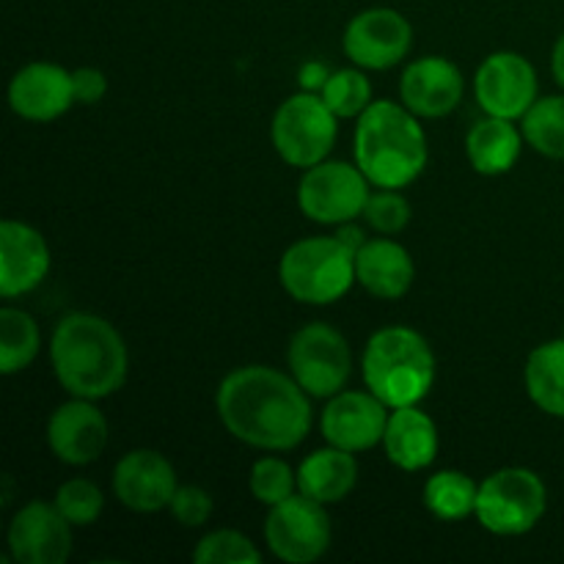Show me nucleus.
<instances>
[{
	"instance_id": "39448f33",
	"label": "nucleus",
	"mask_w": 564,
	"mask_h": 564,
	"mask_svg": "<svg viewBox=\"0 0 564 564\" xmlns=\"http://www.w3.org/2000/svg\"><path fill=\"white\" fill-rule=\"evenodd\" d=\"M279 281L297 303L325 306L350 292L356 279V253L339 237H306L284 251Z\"/></svg>"
},
{
	"instance_id": "c85d7f7f",
	"label": "nucleus",
	"mask_w": 564,
	"mask_h": 564,
	"mask_svg": "<svg viewBox=\"0 0 564 564\" xmlns=\"http://www.w3.org/2000/svg\"><path fill=\"white\" fill-rule=\"evenodd\" d=\"M193 562L196 564H257L262 562L257 545L240 532L231 529H220V532L207 534L202 543L193 551Z\"/></svg>"
},
{
	"instance_id": "20e7f679",
	"label": "nucleus",
	"mask_w": 564,
	"mask_h": 564,
	"mask_svg": "<svg viewBox=\"0 0 564 564\" xmlns=\"http://www.w3.org/2000/svg\"><path fill=\"white\" fill-rule=\"evenodd\" d=\"M361 369L367 389L391 411L419 405L435 383V356L427 339L402 325L369 336Z\"/></svg>"
},
{
	"instance_id": "a211bd4d",
	"label": "nucleus",
	"mask_w": 564,
	"mask_h": 564,
	"mask_svg": "<svg viewBox=\"0 0 564 564\" xmlns=\"http://www.w3.org/2000/svg\"><path fill=\"white\" fill-rule=\"evenodd\" d=\"M400 97L411 113L422 119H441L463 99V75L449 58L424 55L413 61L400 80Z\"/></svg>"
},
{
	"instance_id": "473e14b6",
	"label": "nucleus",
	"mask_w": 564,
	"mask_h": 564,
	"mask_svg": "<svg viewBox=\"0 0 564 564\" xmlns=\"http://www.w3.org/2000/svg\"><path fill=\"white\" fill-rule=\"evenodd\" d=\"M169 510L176 518V523L187 529H198L213 516V496L204 488H196V485H182V488H176Z\"/></svg>"
},
{
	"instance_id": "4be33fe9",
	"label": "nucleus",
	"mask_w": 564,
	"mask_h": 564,
	"mask_svg": "<svg viewBox=\"0 0 564 564\" xmlns=\"http://www.w3.org/2000/svg\"><path fill=\"white\" fill-rule=\"evenodd\" d=\"M358 482V463L352 452L330 446L317 449L297 468V494L319 501V505H339L352 494Z\"/></svg>"
},
{
	"instance_id": "f8f14e48",
	"label": "nucleus",
	"mask_w": 564,
	"mask_h": 564,
	"mask_svg": "<svg viewBox=\"0 0 564 564\" xmlns=\"http://www.w3.org/2000/svg\"><path fill=\"white\" fill-rule=\"evenodd\" d=\"M413 44V28L400 11L367 9L345 28V53L364 69L383 72L400 64Z\"/></svg>"
},
{
	"instance_id": "f704fd0d",
	"label": "nucleus",
	"mask_w": 564,
	"mask_h": 564,
	"mask_svg": "<svg viewBox=\"0 0 564 564\" xmlns=\"http://www.w3.org/2000/svg\"><path fill=\"white\" fill-rule=\"evenodd\" d=\"M328 77H330V75H328V72H325L323 64H308V66H303V72H301L303 91H312V88H323Z\"/></svg>"
},
{
	"instance_id": "6ab92c4d",
	"label": "nucleus",
	"mask_w": 564,
	"mask_h": 564,
	"mask_svg": "<svg viewBox=\"0 0 564 564\" xmlns=\"http://www.w3.org/2000/svg\"><path fill=\"white\" fill-rule=\"evenodd\" d=\"M50 270V248L22 220L0 224V295L17 297L36 290Z\"/></svg>"
},
{
	"instance_id": "423d86ee",
	"label": "nucleus",
	"mask_w": 564,
	"mask_h": 564,
	"mask_svg": "<svg viewBox=\"0 0 564 564\" xmlns=\"http://www.w3.org/2000/svg\"><path fill=\"white\" fill-rule=\"evenodd\" d=\"M549 494L543 479L529 468H501L490 474L477 494V521L501 538L527 534L543 521Z\"/></svg>"
},
{
	"instance_id": "ddd939ff",
	"label": "nucleus",
	"mask_w": 564,
	"mask_h": 564,
	"mask_svg": "<svg viewBox=\"0 0 564 564\" xmlns=\"http://www.w3.org/2000/svg\"><path fill=\"white\" fill-rule=\"evenodd\" d=\"M6 543L17 564H61L72 554V523L55 501H31L11 518Z\"/></svg>"
},
{
	"instance_id": "f257e3e1",
	"label": "nucleus",
	"mask_w": 564,
	"mask_h": 564,
	"mask_svg": "<svg viewBox=\"0 0 564 564\" xmlns=\"http://www.w3.org/2000/svg\"><path fill=\"white\" fill-rule=\"evenodd\" d=\"M224 427L253 449H295L312 430L308 394L292 375L273 367H242L226 375L215 394Z\"/></svg>"
},
{
	"instance_id": "1a4fd4ad",
	"label": "nucleus",
	"mask_w": 564,
	"mask_h": 564,
	"mask_svg": "<svg viewBox=\"0 0 564 564\" xmlns=\"http://www.w3.org/2000/svg\"><path fill=\"white\" fill-rule=\"evenodd\" d=\"M369 185L358 165L341 160H323L303 174L297 185V207L317 224H350L369 202Z\"/></svg>"
},
{
	"instance_id": "c756f323",
	"label": "nucleus",
	"mask_w": 564,
	"mask_h": 564,
	"mask_svg": "<svg viewBox=\"0 0 564 564\" xmlns=\"http://www.w3.org/2000/svg\"><path fill=\"white\" fill-rule=\"evenodd\" d=\"M55 507L72 527H91L105 510V496L88 479H69L55 494Z\"/></svg>"
},
{
	"instance_id": "e433bc0d",
	"label": "nucleus",
	"mask_w": 564,
	"mask_h": 564,
	"mask_svg": "<svg viewBox=\"0 0 564 564\" xmlns=\"http://www.w3.org/2000/svg\"><path fill=\"white\" fill-rule=\"evenodd\" d=\"M551 66H554V77L560 86H564V33L560 36L554 47V58H551Z\"/></svg>"
},
{
	"instance_id": "dca6fc26",
	"label": "nucleus",
	"mask_w": 564,
	"mask_h": 564,
	"mask_svg": "<svg viewBox=\"0 0 564 564\" xmlns=\"http://www.w3.org/2000/svg\"><path fill=\"white\" fill-rule=\"evenodd\" d=\"M176 471L160 452H127L113 471L116 499L132 512H158L171 505L176 494Z\"/></svg>"
},
{
	"instance_id": "5701e85b",
	"label": "nucleus",
	"mask_w": 564,
	"mask_h": 564,
	"mask_svg": "<svg viewBox=\"0 0 564 564\" xmlns=\"http://www.w3.org/2000/svg\"><path fill=\"white\" fill-rule=\"evenodd\" d=\"M521 147L523 132L516 130L512 119H499V116L477 121L466 138L468 160L474 171L485 176L507 174L521 158Z\"/></svg>"
},
{
	"instance_id": "cd10ccee",
	"label": "nucleus",
	"mask_w": 564,
	"mask_h": 564,
	"mask_svg": "<svg viewBox=\"0 0 564 564\" xmlns=\"http://www.w3.org/2000/svg\"><path fill=\"white\" fill-rule=\"evenodd\" d=\"M319 97L334 110L336 119H352L372 105V86H369L364 72L339 69L325 80V86L319 88Z\"/></svg>"
},
{
	"instance_id": "aec40b11",
	"label": "nucleus",
	"mask_w": 564,
	"mask_h": 564,
	"mask_svg": "<svg viewBox=\"0 0 564 564\" xmlns=\"http://www.w3.org/2000/svg\"><path fill=\"white\" fill-rule=\"evenodd\" d=\"M413 275H416V268H413L411 253L389 237L367 240L356 253L358 284L380 301H397L405 295L413 284Z\"/></svg>"
},
{
	"instance_id": "f3484780",
	"label": "nucleus",
	"mask_w": 564,
	"mask_h": 564,
	"mask_svg": "<svg viewBox=\"0 0 564 564\" xmlns=\"http://www.w3.org/2000/svg\"><path fill=\"white\" fill-rule=\"evenodd\" d=\"M9 105L28 121H53L75 105L72 72L64 66L33 61L22 66L9 83Z\"/></svg>"
},
{
	"instance_id": "0eeeda50",
	"label": "nucleus",
	"mask_w": 564,
	"mask_h": 564,
	"mask_svg": "<svg viewBox=\"0 0 564 564\" xmlns=\"http://www.w3.org/2000/svg\"><path fill=\"white\" fill-rule=\"evenodd\" d=\"M273 147L284 163L312 169L323 163L336 143V113L314 91H301L279 105L273 116Z\"/></svg>"
},
{
	"instance_id": "f03ea898",
	"label": "nucleus",
	"mask_w": 564,
	"mask_h": 564,
	"mask_svg": "<svg viewBox=\"0 0 564 564\" xmlns=\"http://www.w3.org/2000/svg\"><path fill=\"white\" fill-rule=\"evenodd\" d=\"M58 383L72 397L102 400L127 380V347L119 330L97 314H66L50 339Z\"/></svg>"
},
{
	"instance_id": "a878e982",
	"label": "nucleus",
	"mask_w": 564,
	"mask_h": 564,
	"mask_svg": "<svg viewBox=\"0 0 564 564\" xmlns=\"http://www.w3.org/2000/svg\"><path fill=\"white\" fill-rule=\"evenodd\" d=\"M39 356V325L28 312L0 308V372L17 375Z\"/></svg>"
},
{
	"instance_id": "c9c22d12",
	"label": "nucleus",
	"mask_w": 564,
	"mask_h": 564,
	"mask_svg": "<svg viewBox=\"0 0 564 564\" xmlns=\"http://www.w3.org/2000/svg\"><path fill=\"white\" fill-rule=\"evenodd\" d=\"M336 237H339L341 242H345L347 248H350L352 253H358L364 248V242H367V237H364V229H358V226L350 224H341L339 231H336Z\"/></svg>"
},
{
	"instance_id": "7ed1b4c3",
	"label": "nucleus",
	"mask_w": 564,
	"mask_h": 564,
	"mask_svg": "<svg viewBox=\"0 0 564 564\" xmlns=\"http://www.w3.org/2000/svg\"><path fill=\"white\" fill-rule=\"evenodd\" d=\"M352 149L367 180L389 191L411 185L427 165V138L416 113L389 99L372 102L358 116Z\"/></svg>"
},
{
	"instance_id": "2f4dec72",
	"label": "nucleus",
	"mask_w": 564,
	"mask_h": 564,
	"mask_svg": "<svg viewBox=\"0 0 564 564\" xmlns=\"http://www.w3.org/2000/svg\"><path fill=\"white\" fill-rule=\"evenodd\" d=\"M364 218L380 235H397L408 226L411 220V204L405 202V196H400L397 191L389 187H380V193H372L364 207Z\"/></svg>"
},
{
	"instance_id": "72a5a7b5",
	"label": "nucleus",
	"mask_w": 564,
	"mask_h": 564,
	"mask_svg": "<svg viewBox=\"0 0 564 564\" xmlns=\"http://www.w3.org/2000/svg\"><path fill=\"white\" fill-rule=\"evenodd\" d=\"M72 91H75V102L97 105L108 94V77L97 66H80L72 72Z\"/></svg>"
},
{
	"instance_id": "412c9836",
	"label": "nucleus",
	"mask_w": 564,
	"mask_h": 564,
	"mask_svg": "<svg viewBox=\"0 0 564 564\" xmlns=\"http://www.w3.org/2000/svg\"><path fill=\"white\" fill-rule=\"evenodd\" d=\"M383 446L389 460L402 471H422L438 455V430L419 405L394 408L386 424Z\"/></svg>"
},
{
	"instance_id": "bb28decb",
	"label": "nucleus",
	"mask_w": 564,
	"mask_h": 564,
	"mask_svg": "<svg viewBox=\"0 0 564 564\" xmlns=\"http://www.w3.org/2000/svg\"><path fill=\"white\" fill-rule=\"evenodd\" d=\"M521 121L523 138L534 152L564 160V97L538 99Z\"/></svg>"
},
{
	"instance_id": "9d476101",
	"label": "nucleus",
	"mask_w": 564,
	"mask_h": 564,
	"mask_svg": "<svg viewBox=\"0 0 564 564\" xmlns=\"http://www.w3.org/2000/svg\"><path fill=\"white\" fill-rule=\"evenodd\" d=\"M264 540L281 562H317L330 545V521L325 505L295 494L281 505L270 507V516L264 521Z\"/></svg>"
},
{
	"instance_id": "2eb2a0df",
	"label": "nucleus",
	"mask_w": 564,
	"mask_h": 564,
	"mask_svg": "<svg viewBox=\"0 0 564 564\" xmlns=\"http://www.w3.org/2000/svg\"><path fill=\"white\" fill-rule=\"evenodd\" d=\"M110 438L105 413L94 400L75 397L53 411L47 422V444L53 455L66 466H88L99 460Z\"/></svg>"
},
{
	"instance_id": "b1692460",
	"label": "nucleus",
	"mask_w": 564,
	"mask_h": 564,
	"mask_svg": "<svg viewBox=\"0 0 564 564\" xmlns=\"http://www.w3.org/2000/svg\"><path fill=\"white\" fill-rule=\"evenodd\" d=\"M523 380L540 411L564 419V339L545 341L532 350Z\"/></svg>"
},
{
	"instance_id": "393cba45",
	"label": "nucleus",
	"mask_w": 564,
	"mask_h": 564,
	"mask_svg": "<svg viewBox=\"0 0 564 564\" xmlns=\"http://www.w3.org/2000/svg\"><path fill=\"white\" fill-rule=\"evenodd\" d=\"M477 494L479 485L468 474L446 468L433 474L424 485V507L438 521H463L477 512Z\"/></svg>"
},
{
	"instance_id": "9b49d317",
	"label": "nucleus",
	"mask_w": 564,
	"mask_h": 564,
	"mask_svg": "<svg viewBox=\"0 0 564 564\" xmlns=\"http://www.w3.org/2000/svg\"><path fill=\"white\" fill-rule=\"evenodd\" d=\"M474 91L485 113L516 121L538 102V75L523 55L505 50L482 61L474 77Z\"/></svg>"
},
{
	"instance_id": "4468645a",
	"label": "nucleus",
	"mask_w": 564,
	"mask_h": 564,
	"mask_svg": "<svg viewBox=\"0 0 564 564\" xmlns=\"http://www.w3.org/2000/svg\"><path fill=\"white\" fill-rule=\"evenodd\" d=\"M391 408L372 391H339L323 411V438L345 452H367L383 444Z\"/></svg>"
},
{
	"instance_id": "6e6552de",
	"label": "nucleus",
	"mask_w": 564,
	"mask_h": 564,
	"mask_svg": "<svg viewBox=\"0 0 564 564\" xmlns=\"http://www.w3.org/2000/svg\"><path fill=\"white\" fill-rule=\"evenodd\" d=\"M292 378L308 397H334L345 391L352 372V352L345 336L325 323H308L292 336L286 350Z\"/></svg>"
},
{
	"instance_id": "7c9ffc66",
	"label": "nucleus",
	"mask_w": 564,
	"mask_h": 564,
	"mask_svg": "<svg viewBox=\"0 0 564 564\" xmlns=\"http://www.w3.org/2000/svg\"><path fill=\"white\" fill-rule=\"evenodd\" d=\"M297 474L281 457H262L251 468V494L259 505L275 507L295 496Z\"/></svg>"
}]
</instances>
